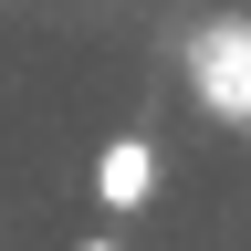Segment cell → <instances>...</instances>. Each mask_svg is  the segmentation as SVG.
Masks as SVG:
<instances>
[{"label":"cell","mask_w":251,"mask_h":251,"mask_svg":"<svg viewBox=\"0 0 251 251\" xmlns=\"http://www.w3.org/2000/svg\"><path fill=\"white\" fill-rule=\"evenodd\" d=\"M188 74H199V105H209L220 126H251V31H241V21L199 31V52H188Z\"/></svg>","instance_id":"obj_1"},{"label":"cell","mask_w":251,"mask_h":251,"mask_svg":"<svg viewBox=\"0 0 251 251\" xmlns=\"http://www.w3.org/2000/svg\"><path fill=\"white\" fill-rule=\"evenodd\" d=\"M94 199H105L115 220H136L157 199V147L147 136H105V157H94Z\"/></svg>","instance_id":"obj_2"},{"label":"cell","mask_w":251,"mask_h":251,"mask_svg":"<svg viewBox=\"0 0 251 251\" xmlns=\"http://www.w3.org/2000/svg\"><path fill=\"white\" fill-rule=\"evenodd\" d=\"M84 251H126V241H115V230H94V241H84Z\"/></svg>","instance_id":"obj_3"}]
</instances>
